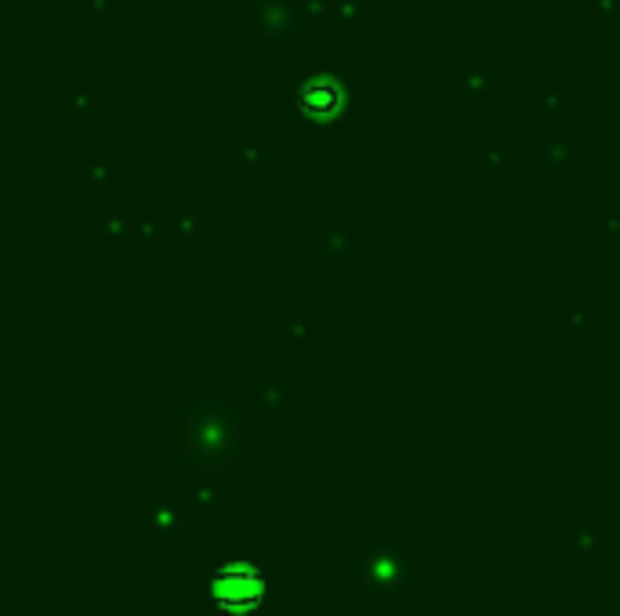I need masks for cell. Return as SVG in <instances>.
Listing matches in <instances>:
<instances>
[{"label":"cell","mask_w":620,"mask_h":616,"mask_svg":"<svg viewBox=\"0 0 620 616\" xmlns=\"http://www.w3.org/2000/svg\"><path fill=\"white\" fill-rule=\"evenodd\" d=\"M356 11H359V0H334V4H331V15L341 19V22H348Z\"/></svg>","instance_id":"obj_1"}]
</instances>
